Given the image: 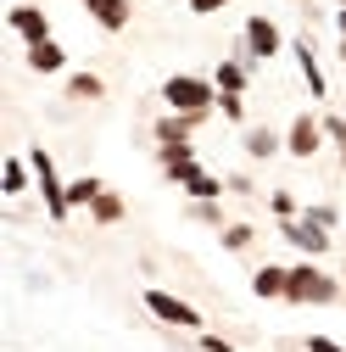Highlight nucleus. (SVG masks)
<instances>
[{"label": "nucleus", "instance_id": "4", "mask_svg": "<svg viewBox=\"0 0 346 352\" xmlns=\"http://www.w3.org/2000/svg\"><path fill=\"white\" fill-rule=\"evenodd\" d=\"M146 307L162 319V324H179V330H201V314L185 302V296H173V291H162V285H146Z\"/></svg>", "mask_w": 346, "mask_h": 352}, {"label": "nucleus", "instance_id": "12", "mask_svg": "<svg viewBox=\"0 0 346 352\" xmlns=\"http://www.w3.org/2000/svg\"><path fill=\"white\" fill-rule=\"evenodd\" d=\"M196 123H201V118H190V112H168V118H157V146H185Z\"/></svg>", "mask_w": 346, "mask_h": 352}, {"label": "nucleus", "instance_id": "2", "mask_svg": "<svg viewBox=\"0 0 346 352\" xmlns=\"http://www.w3.org/2000/svg\"><path fill=\"white\" fill-rule=\"evenodd\" d=\"M341 291H335V280L324 274V269H313V263H296L290 269V285H285V302H313V307H324V302H335Z\"/></svg>", "mask_w": 346, "mask_h": 352}, {"label": "nucleus", "instance_id": "21", "mask_svg": "<svg viewBox=\"0 0 346 352\" xmlns=\"http://www.w3.org/2000/svg\"><path fill=\"white\" fill-rule=\"evenodd\" d=\"M23 190H28V168L12 157V162H6V196H23Z\"/></svg>", "mask_w": 346, "mask_h": 352}, {"label": "nucleus", "instance_id": "11", "mask_svg": "<svg viewBox=\"0 0 346 352\" xmlns=\"http://www.w3.org/2000/svg\"><path fill=\"white\" fill-rule=\"evenodd\" d=\"M285 285H290V269H279V263H268V269L251 274V291L263 302H285Z\"/></svg>", "mask_w": 346, "mask_h": 352}, {"label": "nucleus", "instance_id": "16", "mask_svg": "<svg viewBox=\"0 0 346 352\" xmlns=\"http://www.w3.org/2000/svg\"><path fill=\"white\" fill-rule=\"evenodd\" d=\"M67 96H73V101H101L106 84H101L95 73H73V78H67Z\"/></svg>", "mask_w": 346, "mask_h": 352}, {"label": "nucleus", "instance_id": "30", "mask_svg": "<svg viewBox=\"0 0 346 352\" xmlns=\"http://www.w3.org/2000/svg\"><path fill=\"white\" fill-rule=\"evenodd\" d=\"M341 6H346V0H341Z\"/></svg>", "mask_w": 346, "mask_h": 352}, {"label": "nucleus", "instance_id": "8", "mask_svg": "<svg viewBox=\"0 0 346 352\" xmlns=\"http://www.w3.org/2000/svg\"><path fill=\"white\" fill-rule=\"evenodd\" d=\"M6 23L17 28L23 45H39V39H51V17L39 12V6H12V17H6Z\"/></svg>", "mask_w": 346, "mask_h": 352}, {"label": "nucleus", "instance_id": "6", "mask_svg": "<svg viewBox=\"0 0 346 352\" xmlns=\"http://www.w3.org/2000/svg\"><path fill=\"white\" fill-rule=\"evenodd\" d=\"M319 146H324V123H319L313 112H301V118L290 123V135H285V151H290L296 162H313Z\"/></svg>", "mask_w": 346, "mask_h": 352}, {"label": "nucleus", "instance_id": "3", "mask_svg": "<svg viewBox=\"0 0 346 352\" xmlns=\"http://www.w3.org/2000/svg\"><path fill=\"white\" fill-rule=\"evenodd\" d=\"M28 168H34V179H39L45 212H51V218H67V212H73V201H67V185L56 179V162H51V151H34V157H28Z\"/></svg>", "mask_w": 346, "mask_h": 352}, {"label": "nucleus", "instance_id": "5", "mask_svg": "<svg viewBox=\"0 0 346 352\" xmlns=\"http://www.w3.org/2000/svg\"><path fill=\"white\" fill-rule=\"evenodd\" d=\"M279 45H285V39H279V23L274 17H246V56L251 62H274Z\"/></svg>", "mask_w": 346, "mask_h": 352}, {"label": "nucleus", "instance_id": "26", "mask_svg": "<svg viewBox=\"0 0 346 352\" xmlns=\"http://www.w3.org/2000/svg\"><path fill=\"white\" fill-rule=\"evenodd\" d=\"M308 352H346V346L330 341V336H308Z\"/></svg>", "mask_w": 346, "mask_h": 352}, {"label": "nucleus", "instance_id": "14", "mask_svg": "<svg viewBox=\"0 0 346 352\" xmlns=\"http://www.w3.org/2000/svg\"><path fill=\"white\" fill-rule=\"evenodd\" d=\"M274 151H279V135H274V129H246V157L268 162Z\"/></svg>", "mask_w": 346, "mask_h": 352}, {"label": "nucleus", "instance_id": "17", "mask_svg": "<svg viewBox=\"0 0 346 352\" xmlns=\"http://www.w3.org/2000/svg\"><path fill=\"white\" fill-rule=\"evenodd\" d=\"M212 84H218L224 96H240V90H246V67H240V62H218V73H212Z\"/></svg>", "mask_w": 346, "mask_h": 352}, {"label": "nucleus", "instance_id": "24", "mask_svg": "<svg viewBox=\"0 0 346 352\" xmlns=\"http://www.w3.org/2000/svg\"><path fill=\"white\" fill-rule=\"evenodd\" d=\"M268 207H274V218H296V196H290V190H274Z\"/></svg>", "mask_w": 346, "mask_h": 352}, {"label": "nucleus", "instance_id": "22", "mask_svg": "<svg viewBox=\"0 0 346 352\" xmlns=\"http://www.w3.org/2000/svg\"><path fill=\"white\" fill-rule=\"evenodd\" d=\"M224 246H229V252H246V246H251V224H229V230H224Z\"/></svg>", "mask_w": 346, "mask_h": 352}, {"label": "nucleus", "instance_id": "27", "mask_svg": "<svg viewBox=\"0 0 346 352\" xmlns=\"http://www.w3.org/2000/svg\"><path fill=\"white\" fill-rule=\"evenodd\" d=\"M301 218H313V224H324V230H330V224H335V207H308Z\"/></svg>", "mask_w": 346, "mask_h": 352}, {"label": "nucleus", "instance_id": "25", "mask_svg": "<svg viewBox=\"0 0 346 352\" xmlns=\"http://www.w3.org/2000/svg\"><path fill=\"white\" fill-rule=\"evenodd\" d=\"M224 6H229V0H190L196 17H212V12H224Z\"/></svg>", "mask_w": 346, "mask_h": 352}, {"label": "nucleus", "instance_id": "23", "mask_svg": "<svg viewBox=\"0 0 346 352\" xmlns=\"http://www.w3.org/2000/svg\"><path fill=\"white\" fill-rule=\"evenodd\" d=\"M218 112H224L229 123H240V118H246V101H240V96H224V90H218Z\"/></svg>", "mask_w": 346, "mask_h": 352}, {"label": "nucleus", "instance_id": "20", "mask_svg": "<svg viewBox=\"0 0 346 352\" xmlns=\"http://www.w3.org/2000/svg\"><path fill=\"white\" fill-rule=\"evenodd\" d=\"M185 190H190L196 201H218V196H224V185L212 179V173H196V179H185Z\"/></svg>", "mask_w": 346, "mask_h": 352}, {"label": "nucleus", "instance_id": "1", "mask_svg": "<svg viewBox=\"0 0 346 352\" xmlns=\"http://www.w3.org/2000/svg\"><path fill=\"white\" fill-rule=\"evenodd\" d=\"M162 101H168L173 112L207 118L212 107H218V84H207V78H196V73H173V78L162 84Z\"/></svg>", "mask_w": 346, "mask_h": 352}, {"label": "nucleus", "instance_id": "7", "mask_svg": "<svg viewBox=\"0 0 346 352\" xmlns=\"http://www.w3.org/2000/svg\"><path fill=\"white\" fill-rule=\"evenodd\" d=\"M285 241L290 246H301V252H330V230L324 224H313V218H285Z\"/></svg>", "mask_w": 346, "mask_h": 352}, {"label": "nucleus", "instance_id": "29", "mask_svg": "<svg viewBox=\"0 0 346 352\" xmlns=\"http://www.w3.org/2000/svg\"><path fill=\"white\" fill-rule=\"evenodd\" d=\"M335 28H341V34H346V6H341V17H335Z\"/></svg>", "mask_w": 346, "mask_h": 352}, {"label": "nucleus", "instance_id": "28", "mask_svg": "<svg viewBox=\"0 0 346 352\" xmlns=\"http://www.w3.org/2000/svg\"><path fill=\"white\" fill-rule=\"evenodd\" d=\"M201 346L207 352H235V341H224V336H201Z\"/></svg>", "mask_w": 346, "mask_h": 352}, {"label": "nucleus", "instance_id": "19", "mask_svg": "<svg viewBox=\"0 0 346 352\" xmlns=\"http://www.w3.org/2000/svg\"><path fill=\"white\" fill-rule=\"evenodd\" d=\"M90 212H95V224H117V218H123V196H112V190H101Z\"/></svg>", "mask_w": 346, "mask_h": 352}, {"label": "nucleus", "instance_id": "18", "mask_svg": "<svg viewBox=\"0 0 346 352\" xmlns=\"http://www.w3.org/2000/svg\"><path fill=\"white\" fill-rule=\"evenodd\" d=\"M101 190H106L101 179H73V185H67V201H73V207H95Z\"/></svg>", "mask_w": 346, "mask_h": 352}, {"label": "nucleus", "instance_id": "9", "mask_svg": "<svg viewBox=\"0 0 346 352\" xmlns=\"http://www.w3.org/2000/svg\"><path fill=\"white\" fill-rule=\"evenodd\" d=\"M157 157H162V173H168V179H179V185H185V179H196V173H201V162H196L190 140H185V146H162Z\"/></svg>", "mask_w": 346, "mask_h": 352}, {"label": "nucleus", "instance_id": "13", "mask_svg": "<svg viewBox=\"0 0 346 352\" xmlns=\"http://www.w3.org/2000/svg\"><path fill=\"white\" fill-rule=\"evenodd\" d=\"M28 67L34 73H62L67 67V51L56 45V39H39V45H28Z\"/></svg>", "mask_w": 346, "mask_h": 352}, {"label": "nucleus", "instance_id": "15", "mask_svg": "<svg viewBox=\"0 0 346 352\" xmlns=\"http://www.w3.org/2000/svg\"><path fill=\"white\" fill-rule=\"evenodd\" d=\"M296 62H301V78H308V90L324 96V73H319V62H313V45H308V39H296Z\"/></svg>", "mask_w": 346, "mask_h": 352}, {"label": "nucleus", "instance_id": "10", "mask_svg": "<svg viewBox=\"0 0 346 352\" xmlns=\"http://www.w3.org/2000/svg\"><path fill=\"white\" fill-rule=\"evenodd\" d=\"M84 12H90L106 34H123V28H128V17H135V12H128V0H84Z\"/></svg>", "mask_w": 346, "mask_h": 352}]
</instances>
